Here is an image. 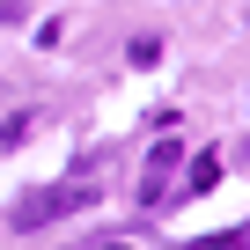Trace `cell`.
Returning <instances> with one entry per match:
<instances>
[{
    "label": "cell",
    "instance_id": "obj_1",
    "mask_svg": "<svg viewBox=\"0 0 250 250\" xmlns=\"http://www.w3.org/2000/svg\"><path fill=\"white\" fill-rule=\"evenodd\" d=\"M88 206H96V184H44V191H22L15 228H44V221H66V213H88Z\"/></svg>",
    "mask_w": 250,
    "mask_h": 250
},
{
    "label": "cell",
    "instance_id": "obj_2",
    "mask_svg": "<svg viewBox=\"0 0 250 250\" xmlns=\"http://www.w3.org/2000/svg\"><path fill=\"white\" fill-rule=\"evenodd\" d=\"M177 169H184V147H177V140H162V147L147 155V177H140V199H147V206H162V191H169V177H177Z\"/></svg>",
    "mask_w": 250,
    "mask_h": 250
},
{
    "label": "cell",
    "instance_id": "obj_3",
    "mask_svg": "<svg viewBox=\"0 0 250 250\" xmlns=\"http://www.w3.org/2000/svg\"><path fill=\"white\" fill-rule=\"evenodd\" d=\"M213 184H221V155L206 147V155H191V177H184V191L199 199V191H213Z\"/></svg>",
    "mask_w": 250,
    "mask_h": 250
},
{
    "label": "cell",
    "instance_id": "obj_4",
    "mask_svg": "<svg viewBox=\"0 0 250 250\" xmlns=\"http://www.w3.org/2000/svg\"><path fill=\"white\" fill-rule=\"evenodd\" d=\"M184 250H250V228H213V235H199Z\"/></svg>",
    "mask_w": 250,
    "mask_h": 250
}]
</instances>
